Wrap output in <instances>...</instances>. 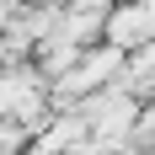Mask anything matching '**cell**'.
Returning <instances> with one entry per match:
<instances>
[{
    "label": "cell",
    "instance_id": "cell-1",
    "mask_svg": "<svg viewBox=\"0 0 155 155\" xmlns=\"http://www.w3.org/2000/svg\"><path fill=\"white\" fill-rule=\"evenodd\" d=\"M102 43L118 48V54H139L144 43H155V5H128V0H112L107 21H102Z\"/></svg>",
    "mask_w": 155,
    "mask_h": 155
}]
</instances>
